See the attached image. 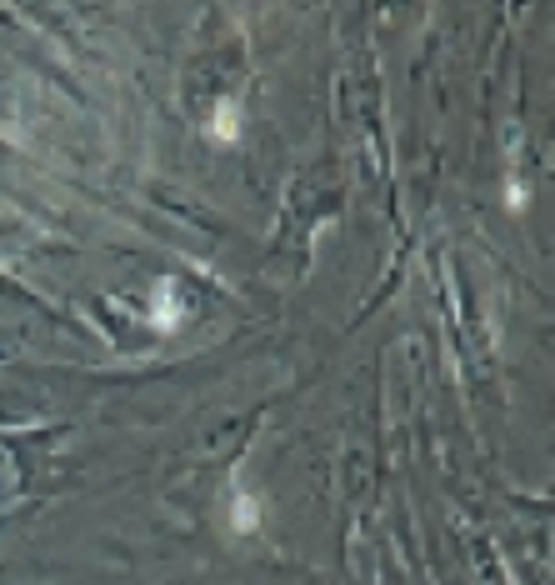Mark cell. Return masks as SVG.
<instances>
[{"instance_id": "cell-3", "label": "cell", "mask_w": 555, "mask_h": 585, "mask_svg": "<svg viewBox=\"0 0 555 585\" xmlns=\"http://www.w3.org/2000/svg\"><path fill=\"white\" fill-rule=\"evenodd\" d=\"M261 525V495L231 485V535H251Z\"/></svg>"}, {"instance_id": "cell-4", "label": "cell", "mask_w": 555, "mask_h": 585, "mask_svg": "<svg viewBox=\"0 0 555 585\" xmlns=\"http://www.w3.org/2000/svg\"><path fill=\"white\" fill-rule=\"evenodd\" d=\"M505 211H511V215L525 211V191H521V181H515V175H505Z\"/></svg>"}, {"instance_id": "cell-1", "label": "cell", "mask_w": 555, "mask_h": 585, "mask_svg": "<svg viewBox=\"0 0 555 585\" xmlns=\"http://www.w3.org/2000/svg\"><path fill=\"white\" fill-rule=\"evenodd\" d=\"M185 321V305H181V291H175V281H155L151 291V325L161 335H175Z\"/></svg>"}, {"instance_id": "cell-2", "label": "cell", "mask_w": 555, "mask_h": 585, "mask_svg": "<svg viewBox=\"0 0 555 585\" xmlns=\"http://www.w3.org/2000/svg\"><path fill=\"white\" fill-rule=\"evenodd\" d=\"M205 135H211L215 145H235V141H241V101H235V95H225V101L215 105V115H211V125H205Z\"/></svg>"}]
</instances>
